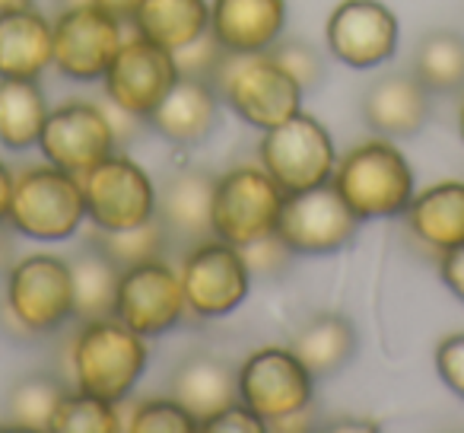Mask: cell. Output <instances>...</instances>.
Instances as JSON below:
<instances>
[{
	"label": "cell",
	"mask_w": 464,
	"mask_h": 433,
	"mask_svg": "<svg viewBox=\"0 0 464 433\" xmlns=\"http://www.w3.org/2000/svg\"><path fill=\"white\" fill-rule=\"evenodd\" d=\"M188 312L198 319H226L252 293V271L239 246L217 236L194 242L179 268Z\"/></svg>",
	"instance_id": "cell-9"
},
{
	"label": "cell",
	"mask_w": 464,
	"mask_h": 433,
	"mask_svg": "<svg viewBox=\"0 0 464 433\" xmlns=\"http://www.w3.org/2000/svg\"><path fill=\"white\" fill-rule=\"evenodd\" d=\"M134 29L175 54L210 33V0H143Z\"/></svg>",
	"instance_id": "cell-25"
},
{
	"label": "cell",
	"mask_w": 464,
	"mask_h": 433,
	"mask_svg": "<svg viewBox=\"0 0 464 433\" xmlns=\"http://www.w3.org/2000/svg\"><path fill=\"white\" fill-rule=\"evenodd\" d=\"M439 278H442L445 290L464 303V246L439 255Z\"/></svg>",
	"instance_id": "cell-38"
},
{
	"label": "cell",
	"mask_w": 464,
	"mask_h": 433,
	"mask_svg": "<svg viewBox=\"0 0 464 433\" xmlns=\"http://www.w3.org/2000/svg\"><path fill=\"white\" fill-rule=\"evenodd\" d=\"M217 118L219 103L210 80L181 74L172 90L162 96V103L150 112L147 124L175 147H194V143H204L213 134Z\"/></svg>",
	"instance_id": "cell-19"
},
{
	"label": "cell",
	"mask_w": 464,
	"mask_h": 433,
	"mask_svg": "<svg viewBox=\"0 0 464 433\" xmlns=\"http://www.w3.org/2000/svg\"><path fill=\"white\" fill-rule=\"evenodd\" d=\"M226 54L229 52H226V48L219 45L210 33H207L204 39H198L194 45L175 52V61H179V71L185 74V77H200V80H210L213 84V77H217V71L226 61Z\"/></svg>",
	"instance_id": "cell-35"
},
{
	"label": "cell",
	"mask_w": 464,
	"mask_h": 433,
	"mask_svg": "<svg viewBox=\"0 0 464 433\" xmlns=\"http://www.w3.org/2000/svg\"><path fill=\"white\" fill-rule=\"evenodd\" d=\"M54 64V23L39 7L0 14V77L39 80Z\"/></svg>",
	"instance_id": "cell-21"
},
{
	"label": "cell",
	"mask_w": 464,
	"mask_h": 433,
	"mask_svg": "<svg viewBox=\"0 0 464 433\" xmlns=\"http://www.w3.org/2000/svg\"><path fill=\"white\" fill-rule=\"evenodd\" d=\"M73 271V300H77V319H102L115 316V297L121 268L90 242L83 252L71 259Z\"/></svg>",
	"instance_id": "cell-28"
},
{
	"label": "cell",
	"mask_w": 464,
	"mask_h": 433,
	"mask_svg": "<svg viewBox=\"0 0 464 433\" xmlns=\"http://www.w3.org/2000/svg\"><path fill=\"white\" fill-rule=\"evenodd\" d=\"M35 0H0V14H10V10H23V7H33Z\"/></svg>",
	"instance_id": "cell-43"
},
{
	"label": "cell",
	"mask_w": 464,
	"mask_h": 433,
	"mask_svg": "<svg viewBox=\"0 0 464 433\" xmlns=\"http://www.w3.org/2000/svg\"><path fill=\"white\" fill-rule=\"evenodd\" d=\"M92 246L102 249L118 268H130L150 259H166L172 240H169L160 217H153V221L130 230H92Z\"/></svg>",
	"instance_id": "cell-30"
},
{
	"label": "cell",
	"mask_w": 464,
	"mask_h": 433,
	"mask_svg": "<svg viewBox=\"0 0 464 433\" xmlns=\"http://www.w3.org/2000/svg\"><path fill=\"white\" fill-rule=\"evenodd\" d=\"M286 33V0H210V35L229 54L271 52Z\"/></svg>",
	"instance_id": "cell-18"
},
{
	"label": "cell",
	"mask_w": 464,
	"mask_h": 433,
	"mask_svg": "<svg viewBox=\"0 0 464 433\" xmlns=\"http://www.w3.org/2000/svg\"><path fill=\"white\" fill-rule=\"evenodd\" d=\"M331 185L362 223L394 221L404 217L407 204L417 194V175L392 137H372L337 156Z\"/></svg>",
	"instance_id": "cell-1"
},
{
	"label": "cell",
	"mask_w": 464,
	"mask_h": 433,
	"mask_svg": "<svg viewBox=\"0 0 464 433\" xmlns=\"http://www.w3.org/2000/svg\"><path fill=\"white\" fill-rule=\"evenodd\" d=\"M147 338L137 335L118 316L86 319L71 344V369L77 389L109 399L115 405L134 392L147 369Z\"/></svg>",
	"instance_id": "cell-2"
},
{
	"label": "cell",
	"mask_w": 464,
	"mask_h": 433,
	"mask_svg": "<svg viewBox=\"0 0 464 433\" xmlns=\"http://www.w3.org/2000/svg\"><path fill=\"white\" fill-rule=\"evenodd\" d=\"M10 265H14V236L7 223H0V274H7Z\"/></svg>",
	"instance_id": "cell-42"
},
{
	"label": "cell",
	"mask_w": 464,
	"mask_h": 433,
	"mask_svg": "<svg viewBox=\"0 0 464 433\" xmlns=\"http://www.w3.org/2000/svg\"><path fill=\"white\" fill-rule=\"evenodd\" d=\"M213 90L223 93L226 105L255 131H271L303 112L305 90L280 67L271 52L226 54L213 77Z\"/></svg>",
	"instance_id": "cell-4"
},
{
	"label": "cell",
	"mask_w": 464,
	"mask_h": 433,
	"mask_svg": "<svg viewBox=\"0 0 464 433\" xmlns=\"http://www.w3.org/2000/svg\"><path fill=\"white\" fill-rule=\"evenodd\" d=\"M258 166L286 194L309 192L331 182L337 166V147L331 131L309 112H296L284 124L265 131L258 143Z\"/></svg>",
	"instance_id": "cell-6"
},
{
	"label": "cell",
	"mask_w": 464,
	"mask_h": 433,
	"mask_svg": "<svg viewBox=\"0 0 464 433\" xmlns=\"http://www.w3.org/2000/svg\"><path fill=\"white\" fill-rule=\"evenodd\" d=\"M286 192L261 166H232L213 185V236L232 246H248L277 233Z\"/></svg>",
	"instance_id": "cell-7"
},
{
	"label": "cell",
	"mask_w": 464,
	"mask_h": 433,
	"mask_svg": "<svg viewBox=\"0 0 464 433\" xmlns=\"http://www.w3.org/2000/svg\"><path fill=\"white\" fill-rule=\"evenodd\" d=\"M458 134H461V143H464V99L458 105Z\"/></svg>",
	"instance_id": "cell-44"
},
{
	"label": "cell",
	"mask_w": 464,
	"mask_h": 433,
	"mask_svg": "<svg viewBox=\"0 0 464 433\" xmlns=\"http://www.w3.org/2000/svg\"><path fill=\"white\" fill-rule=\"evenodd\" d=\"M213 185H217V175L194 166L175 169L156 185V217L166 227L169 240L185 242L188 249L194 242L210 240Z\"/></svg>",
	"instance_id": "cell-17"
},
{
	"label": "cell",
	"mask_w": 464,
	"mask_h": 433,
	"mask_svg": "<svg viewBox=\"0 0 464 433\" xmlns=\"http://www.w3.org/2000/svg\"><path fill=\"white\" fill-rule=\"evenodd\" d=\"M39 150L45 162L83 175L105 156L115 153V124L109 112L86 99H71L48 112L39 137Z\"/></svg>",
	"instance_id": "cell-16"
},
{
	"label": "cell",
	"mask_w": 464,
	"mask_h": 433,
	"mask_svg": "<svg viewBox=\"0 0 464 433\" xmlns=\"http://www.w3.org/2000/svg\"><path fill=\"white\" fill-rule=\"evenodd\" d=\"M179 77V61L169 48L134 35V39H124L121 52L105 71L102 90L121 115L147 122L150 112L162 103V96L172 90Z\"/></svg>",
	"instance_id": "cell-13"
},
{
	"label": "cell",
	"mask_w": 464,
	"mask_h": 433,
	"mask_svg": "<svg viewBox=\"0 0 464 433\" xmlns=\"http://www.w3.org/2000/svg\"><path fill=\"white\" fill-rule=\"evenodd\" d=\"M404 223L413 240L436 255L464 246V182L445 179L417 188L404 211Z\"/></svg>",
	"instance_id": "cell-22"
},
{
	"label": "cell",
	"mask_w": 464,
	"mask_h": 433,
	"mask_svg": "<svg viewBox=\"0 0 464 433\" xmlns=\"http://www.w3.org/2000/svg\"><path fill=\"white\" fill-rule=\"evenodd\" d=\"M242 255H246V265L252 271V278H265V280L280 278L293 265V249L277 233H267L261 240L242 246Z\"/></svg>",
	"instance_id": "cell-34"
},
{
	"label": "cell",
	"mask_w": 464,
	"mask_h": 433,
	"mask_svg": "<svg viewBox=\"0 0 464 433\" xmlns=\"http://www.w3.org/2000/svg\"><path fill=\"white\" fill-rule=\"evenodd\" d=\"M130 433H194L198 418L181 405L179 399H150L134 408L130 424L124 427Z\"/></svg>",
	"instance_id": "cell-32"
},
{
	"label": "cell",
	"mask_w": 464,
	"mask_h": 433,
	"mask_svg": "<svg viewBox=\"0 0 464 433\" xmlns=\"http://www.w3.org/2000/svg\"><path fill=\"white\" fill-rule=\"evenodd\" d=\"M271 54L280 61V67H284V71L290 74V77L296 80V84L303 86L305 93L315 90V86L324 80V61H322V54H318L312 45H305V42H299V39H280L277 45L271 48Z\"/></svg>",
	"instance_id": "cell-33"
},
{
	"label": "cell",
	"mask_w": 464,
	"mask_h": 433,
	"mask_svg": "<svg viewBox=\"0 0 464 433\" xmlns=\"http://www.w3.org/2000/svg\"><path fill=\"white\" fill-rule=\"evenodd\" d=\"M172 399H179L198 418L200 427V420L219 414L232 401H239L236 369L213 354L185 357L172 373Z\"/></svg>",
	"instance_id": "cell-23"
},
{
	"label": "cell",
	"mask_w": 464,
	"mask_h": 433,
	"mask_svg": "<svg viewBox=\"0 0 464 433\" xmlns=\"http://www.w3.org/2000/svg\"><path fill=\"white\" fill-rule=\"evenodd\" d=\"M92 230H130L156 217V182L137 160L111 153L80 175Z\"/></svg>",
	"instance_id": "cell-10"
},
{
	"label": "cell",
	"mask_w": 464,
	"mask_h": 433,
	"mask_svg": "<svg viewBox=\"0 0 464 433\" xmlns=\"http://www.w3.org/2000/svg\"><path fill=\"white\" fill-rule=\"evenodd\" d=\"M90 4H96L99 10H105V14H111L115 20L121 23H134L137 10H140L143 0H90Z\"/></svg>",
	"instance_id": "cell-39"
},
{
	"label": "cell",
	"mask_w": 464,
	"mask_h": 433,
	"mask_svg": "<svg viewBox=\"0 0 464 433\" xmlns=\"http://www.w3.org/2000/svg\"><path fill=\"white\" fill-rule=\"evenodd\" d=\"M356 325L343 312H318L293 335V354L309 367L315 379L334 376L353 360L356 354Z\"/></svg>",
	"instance_id": "cell-24"
},
{
	"label": "cell",
	"mask_w": 464,
	"mask_h": 433,
	"mask_svg": "<svg viewBox=\"0 0 464 433\" xmlns=\"http://www.w3.org/2000/svg\"><path fill=\"white\" fill-rule=\"evenodd\" d=\"M7 312L26 335H52L77 319L71 259L33 252L7 271Z\"/></svg>",
	"instance_id": "cell-5"
},
{
	"label": "cell",
	"mask_w": 464,
	"mask_h": 433,
	"mask_svg": "<svg viewBox=\"0 0 464 433\" xmlns=\"http://www.w3.org/2000/svg\"><path fill=\"white\" fill-rule=\"evenodd\" d=\"M188 303L179 268L166 259H150L121 268L115 297V316L143 338H160L185 319Z\"/></svg>",
	"instance_id": "cell-15"
},
{
	"label": "cell",
	"mask_w": 464,
	"mask_h": 433,
	"mask_svg": "<svg viewBox=\"0 0 464 433\" xmlns=\"http://www.w3.org/2000/svg\"><path fill=\"white\" fill-rule=\"evenodd\" d=\"M54 433H118L121 430V414L118 405L109 399H99L92 392H64L58 411H54Z\"/></svg>",
	"instance_id": "cell-31"
},
{
	"label": "cell",
	"mask_w": 464,
	"mask_h": 433,
	"mask_svg": "<svg viewBox=\"0 0 464 433\" xmlns=\"http://www.w3.org/2000/svg\"><path fill=\"white\" fill-rule=\"evenodd\" d=\"M328 430H334V433H379L382 424H375V420H362V418H341V420H331Z\"/></svg>",
	"instance_id": "cell-41"
},
{
	"label": "cell",
	"mask_w": 464,
	"mask_h": 433,
	"mask_svg": "<svg viewBox=\"0 0 464 433\" xmlns=\"http://www.w3.org/2000/svg\"><path fill=\"white\" fill-rule=\"evenodd\" d=\"M52 112L39 80H10L0 77V143L7 150L39 147L42 128Z\"/></svg>",
	"instance_id": "cell-26"
},
{
	"label": "cell",
	"mask_w": 464,
	"mask_h": 433,
	"mask_svg": "<svg viewBox=\"0 0 464 433\" xmlns=\"http://www.w3.org/2000/svg\"><path fill=\"white\" fill-rule=\"evenodd\" d=\"M436 373L442 386L464 401V331L445 335L436 344Z\"/></svg>",
	"instance_id": "cell-36"
},
{
	"label": "cell",
	"mask_w": 464,
	"mask_h": 433,
	"mask_svg": "<svg viewBox=\"0 0 464 433\" xmlns=\"http://www.w3.org/2000/svg\"><path fill=\"white\" fill-rule=\"evenodd\" d=\"M432 93L411 74H385L362 93V122L382 137H417L430 118Z\"/></svg>",
	"instance_id": "cell-20"
},
{
	"label": "cell",
	"mask_w": 464,
	"mask_h": 433,
	"mask_svg": "<svg viewBox=\"0 0 464 433\" xmlns=\"http://www.w3.org/2000/svg\"><path fill=\"white\" fill-rule=\"evenodd\" d=\"M324 42L343 67L375 71L398 52L401 23L382 0H341L324 23Z\"/></svg>",
	"instance_id": "cell-14"
},
{
	"label": "cell",
	"mask_w": 464,
	"mask_h": 433,
	"mask_svg": "<svg viewBox=\"0 0 464 433\" xmlns=\"http://www.w3.org/2000/svg\"><path fill=\"white\" fill-rule=\"evenodd\" d=\"M360 223L341 192L324 182L309 192L286 194L277 236L293 249V255H334L356 240Z\"/></svg>",
	"instance_id": "cell-11"
},
{
	"label": "cell",
	"mask_w": 464,
	"mask_h": 433,
	"mask_svg": "<svg viewBox=\"0 0 464 433\" xmlns=\"http://www.w3.org/2000/svg\"><path fill=\"white\" fill-rule=\"evenodd\" d=\"M64 392L67 389L54 376H26V379H20L7 395V427L10 430L48 433Z\"/></svg>",
	"instance_id": "cell-29"
},
{
	"label": "cell",
	"mask_w": 464,
	"mask_h": 433,
	"mask_svg": "<svg viewBox=\"0 0 464 433\" xmlns=\"http://www.w3.org/2000/svg\"><path fill=\"white\" fill-rule=\"evenodd\" d=\"M14 182L16 172L0 160V223H7L10 217V201H14Z\"/></svg>",
	"instance_id": "cell-40"
},
{
	"label": "cell",
	"mask_w": 464,
	"mask_h": 433,
	"mask_svg": "<svg viewBox=\"0 0 464 433\" xmlns=\"http://www.w3.org/2000/svg\"><path fill=\"white\" fill-rule=\"evenodd\" d=\"M121 20L99 10L96 4H71L54 20V71L77 84H96L105 77L115 54L121 52Z\"/></svg>",
	"instance_id": "cell-12"
},
{
	"label": "cell",
	"mask_w": 464,
	"mask_h": 433,
	"mask_svg": "<svg viewBox=\"0 0 464 433\" xmlns=\"http://www.w3.org/2000/svg\"><path fill=\"white\" fill-rule=\"evenodd\" d=\"M411 71L430 93L451 96L464 90V35L455 29H432L417 42Z\"/></svg>",
	"instance_id": "cell-27"
},
{
	"label": "cell",
	"mask_w": 464,
	"mask_h": 433,
	"mask_svg": "<svg viewBox=\"0 0 464 433\" xmlns=\"http://www.w3.org/2000/svg\"><path fill=\"white\" fill-rule=\"evenodd\" d=\"M236 382H239V401L265 420L267 430L277 420L309 411L315 399V376L293 354V348L280 344L252 350L236 367Z\"/></svg>",
	"instance_id": "cell-8"
},
{
	"label": "cell",
	"mask_w": 464,
	"mask_h": 433,
	"mask_svg": "<svg viewBox=\"0 0 464 433\" xmlns=\"http://www.w3.org/2000/svg\"><path fill=\"white\" fill-rule=\"evenodd\" d=\"M198 430L200 433H265L267 424L252 411V408H246L242 401H232V405L223 408L219 414L200 420Z\"/></svg>",
	"instance_id": "cell-37"
},
{
	"label": "cell",
	"mask_w": 464,
	"mask_h": 433,
	"mask_svg": "<svg viewBox=\"0 0 464 433\" xmlns=\"http://www.w3.org/2000/svg\"><path fill=\"white\" fill-rule=\"evenodd\" d=\"M86 201L80 175L45 166L23 169L14 182L7 227L33 242H67L83 230Z\"/></svg>",
	"instance_id": "cell-3"
}]
</instances>
